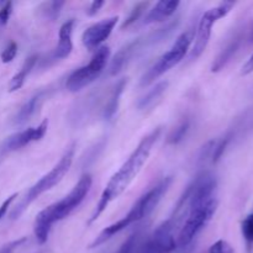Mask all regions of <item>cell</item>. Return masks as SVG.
<instances>
[{"mask_svg":"<svg viewBox=\"0 0 253 253\" xmlns=\"http://www.w3.org/2000/svg\"><path fill=\"white\" fill-rule=\"evenodd\" d=\"M161 133H162V128L156 127L155 130L151 131L148 135H146L137 147L133 150V152L128 156L127 160L123 163L118 172L110 178L109 183L106 184L105 189L101 193V197L99 199L98 204H96L95 210H94L93 215H91L90 220L88 224H91L95 220L99 219L101 214L108 209L109 205L118 199L124 192L128 188V185L133 182L143 166L146 165L147 160L150 158L151 152L153 150V146L157 143L158 138H160Z\"/></svg>","mask_w":253,"mask_h":253,"instance_id":"cell-1","label":"cell"},{"mask_svg":"<svg viewBox=\"0 0 253 253\" xmlns=\"http://www.w3.org/2000/svg\"><path fill=\"white\" fill-rule=\"evenodd\" d=\"M93 178L90 174H83L73 189L59 202L53 203L44 208L37 214L34 224V234L40 245L46 244L51 232L52 225L66 219L73 210L83 203L88 193L90 192Z\"/></svg>","mask_w":253,"mask_h":253,"instance_id":"cell-2","label":"cell"},{"mask_svg":"<svg viewBox=\"0 0 253 253\" xmlns=\"http://www.w3.org/2000/svg\"><path fill=\"white\" fill-rule=\"evenodd\" d=\"M172 182L173 179L170 177L163 178L158 184H156L155 187L151 188L148 192H146L145 194L141 195L137 199V202L132 205V208H131L130 211L127 212V215H125L123 219L118 220L116 222H114V224L105 227V229L99 234V236L94 240V242L91 244V247L100 246L104 242L110 240L114 235L119 234V232L125 230L126 227H128L130 225L135 224V222H138L140 220L147 217L148 215L157 208V205L160 204L163 195H165L166 193H167V190L169 189Z\"/></svg>","mask_w":253,"mask_h":253,"instance_id":"cell-3","label":"cell"},{"mask_svg":"<svg viewBox=\"0 0 253 253\" xmlns=\"http://www.w3.org/2000/svg\"><path fill=\"white\" fill-rule=\"evenodd\" d=\"M73 158L74 146H71V147L63 153L61 160L53 166V168H52L48 173H46L39 182L35 183V184L30 188L29 192H27L26 195L24 197V199L20 202V204L17 205L16 209L12 211L11 219H17V217L26 210V208L29 207L31 203H34L35 200L39 197H41L43 193L51 190L54 185L58 184V183L63 179L64 175L68 173L69 168H71L72 163H73Z\"/></svg>","mask_w":253,"mask_h":253,"instance_id":"cell-4","label":"cell"},{"mask_svg":"<svg viewBox=\"0 0 253 253\" xmlns=\"http://www.w3.org/2000/svg\"><path fill=\"white\" fill-rule=\"evenodd\" d=\"M217 205H219L217 198H212L209 202L188 210L187 217L180 226L179 234L175 237L177 247H188L194 241L195 237L211 221L212 216L216 212Z\"/></svg>","mask_w":253,"mask_h":253,"instance_id":"cell-5","label":"cell"},{"mask_svg":"<svg viewBox=\"0 0 253 253\" xmlns=\"http://www.w3.org/2000/svg\"><path fill=\"white\" fill-rule=\"evenodd\" d=\"M193 40H194V31H185L180 34L173 42L172 47L158 58V61L148 69L147 73H145V76L141 79V85H148L161 76L170 71L173 67L177 66L188 53Z\"/></svg>","mask_w":253,"mask_h":253,"instance_id":"cell-6","label":"cell"},{"mask_svg":"<svg viewBox=\"0 0 253 253\" xmlns=\"http://www.w3.org/2000/svg\"><path fill=\"white\" fill-rule=\"evenodd\" d=\"M110 58V48L108 46L99 47L85 66L79 67L72 72L66 82V88L71 93H77L96 81L105 69Z\"/></svg>","mask_w":253,"mask_h":253,"instance_id":"cell-7","label":"cell"},{"mask_svg":"<svg viewBox=\"0 0 253 253\" xmlns=\"http://www.w3.org/2000/svg\"><path fill=\"white\" fill-rule=\"evenodd\" d=\"M234 5L235 2L225 1L216 5V6L210 7L209 10H207L203 14V16L199 20V24H198L197 30L194 31V44H193L189 54L190 61L198 59L204 53L205 48H207L208 43L210 41V37H211L214 24H216L220 19L226 16L232 10Z\"/></svg>","mask_w":253,"mask_h":253,"instance_id":"cell-8","label":"cell"},{"mask_svg":"<svg viewBox=\"0 0 253 253\" xmlns=\"http://www.w3.org/2000/svg\"><path fill=\"white\" fill-rule=\"evenodd\" d=\"M175 225L170 219L161 224L150 239L138 249L137 253H170L177 249Z\"/></svg>","mask_w":253,"mask_h":253,"instance_id":"cell-9","label":"cell"},{"mask_svg":"<svg viewBox=\"0 0 253 253\" xmlns=\"http://www.w3.org/2000/svg\"><path fill=\"white\" fill-rule=\"evenodd\" d=\"M119 21V16L106 17L89 26L82 35V42L88 49H98L105 40L109 39Z\"/></svg>","mask_w":253,"mask_h":253,"instance_id":"cell-10","label":"cell"},{"mask_svg":"<svg viewBox=\"0 0 253 253\" xmlns=\"http://www.w3.org/2000/svg\"><path fill=\"white\" fill-rule=\"evenodd\" d=\"M47 128H48V120L44 119L40 125L34 126V127L25 128V130L14 133L10 137H7L6 141L4 142V145H2V152L17 151L20 148L25 147V146L30 145V143L40 141L46 135Z\"/></svg>","mask_w":253,"mask_h":253,"instance_id":"cell-11","label":"cell"},{"mask_svg":"<svg viewBox=\"0 0 253 253\" xmlns=\"http://www.w3.org/2000/svg\"><path fill=\"white\" fill-rule=\"evenodd\" d=\"M180 2L178 0H161V1L156 2L152 9H150L143 22L146 25H150L155 24V22L163 21V20L172 16L177 11Z\"/></svg>","mask_w":253,"mask_h":253,"instance_id":"cell-12","label":"cell"},{"mask_svg":"<svg viewBox=\"0 0 253 253\" xmlns=\"http://www.w3.org/2000/svg\"><path fill=\"white\" fill-rule=\"evenodd\" d=\"M73 27L74 21L73 20H69V21L64 22L61 26V29H59L58 44H57L53 53L54 59H64L71 54L72 49H73V42H72Z\"/></svg>","mask_w":253,"mask_h":253,"instance_id":"cell-13","label":"cell"},{"mask_svg":"<svg viewBox=\"0 0 253 253\" xmlns=\"http://www.w3.org/2000/svg\"><path fill=\"white\" fill-rule=\"evenodd\" d=\"M44 98H46V93H44V91H40V93L31 96V98L20 108L19 113L15 116V123L21 125V124L31 120L36 114H39L40 109H41L42 104H43L44 101Z\"/></svg>","mask_w":253,"mask_h":253,"instance_id":"cell-14","label":"cell"},{"mask_svg":"<svg viewBox=\"0 0 253 253\" xmlns=\"http://www.w3.org/2000/svg\"><path fill=\"white\" fill-rule=\"evenodd\" d=\"M168 88V82L163 81L160 83L156 84L152 89L147 91L145 95L141 96L137 101V109L141 111H146L150 108H153L155 104L160 100L163 96V94L166 93Z\"/></svg>","mask_w":253,"mask_h":253,"instance_id":"cell-15","label":"cell"},{"mask_svg":"<svg viewBox=\"0 0 253 253\" xmlns=\"http://www.w3.org/2000/svg\"><path fill=\"white\" fill-rule=\"evenodd\" d=\"M37 59H39V56H37V54H32V56H30L29 58L25 59L21 69H20V71L17 72L14 77H12L11 81H10L9 88H7V90H9L10 93H14V91L21 89V86L24 85L25 82H26L27 76L31 73V71L34 69V67L36 66Z\"/></svg>","mask_w":253,"mask_h":253,"instance_id":"cell-16","label":"cell"},{"mask_svg":"<svg viewBox=\"0 0 253 253\" xmlns=\"http://www.w3.org/2000/svg\"><path fill=\"white\" fill-rule=\"evenodd\" d=\"M240 44H241V36L234 37V39L220 51V53L217 54V57L215 58L214 63H212L211 66V72L221 71V69L229 63L230 59L234 57V54L236 53Z\"/></svg>","mask_w":253,"mask_h":253,"instance_id":"cell-17","label":"cell"},{"mask_svg":"<svg viewBox=\"0 0 253 253\" xmlns=\"http://www.w3.org/2000/svg\"><path fill=\"white\" fill-rule=\"evenodd\" d=\"M126 79H121L115 86H114L113 91L110 93L108 101H106L105 109H104V119L108 121L113 120L115 116L116 111H118L119 105H120V98L124 93V89L126 86Z\"/></svg>","mask_w":253,"mask_h":253,"instance_id":"cell-18","label":"cell"},{"mask_svg":"<svg viewBox=\"0 0 253 253\" xmlns=\"http://www.w3.org/2000/svg\"><path fill=\"white\" fill-rule=\"evenodd\" d=\"M188 128H189V121L188 120L182 121V123H180L179 125H178L177 127L170 132L169 137H168V142L173 143V145L180 142V141L185 137V135H187Z\"/></svg>","mask_w":253,"mask_h":253,"instance_id":"cell-19","label":"cell"},{"mask_svg":"<svg viewBox=\"0 0 253 253\" xmlns=\"http://www.w3.org/2000/svg\"><path fill=\"white\" fill-rule=\"evenodd\" d=\"M147 6H148V2H138V4L133 7L132 11H131V14H130V16L126 19V21L124 22L123 26L121 27H123V29H125V27H128L130 25H132L133 22L137 21V20L141 17V15L143 14V11L147 9Z\"/></svg>","mask_w":253,"mask_h":253,"instance_id":"cell-20","label":"cell"},{"mask_svg":"<svg viewBox=\"0 0 253 253\" xmlns=\"http://www.w3.org/2000/svg\"><path fill=\"white\" fill-rule=\"evenodd\" d=\"M17 54V44L15 42H10L7 44L6 48L1 52L0 54V58H1L2 63H10L11 61H14V58Z\"/></svg>","mask_w":253,"mask_h":253,"instance_id":"cell-21","label":"cell"},{"mask_svg":"<svg viewBox=\"0 0 253 253\" xmlns=\"http://www.w3.org/2000/svg\"><path fill=\"white\" fill-rule=\"evenodd\" d=\"M209 253H235L231 245L225 240H219L215 244L211 245Z\"/></svg>","mask_w":253,"mask_h":253,"instance_id":"cell-22","label":"cell"},{"mask_svg":"<svg viewBox=\"0 0 253 253\" xmlns=\"http://www.w3.org/2000/svg\"><path fill=\"white\" fill-rule=\"evenodd\" d=\"M64 5V1H51L46 4V16L48 19L54 20L61 12L62 6Z\"/></svg>","mask_w":253,"mask_h":253,"instance_id":"cell-23","label":"cell"},{"mask_svg":"<svg viewBox=\"0 0 253 253\" xmlns=\"http://www.w3.org/2000/svg\"><path fill=\"white\" fill-rule=\"evenodd\" d=\"M242 234L249 242H253V214L249 215L242 222Z\"/></svg>","mask_w":253,"mask_h":253,"instance_id":"cell-24","label":"cell"},{"mask_svg":"<svg viewBox=\"0 0 253 253\" xmlns=\"http://www.w3.org/2000/svg\"><path fill=\"white\" fill-rule=\"evenodd\" d=\"M136 241H137V234L131 235L115 253H132L133 250H135Z\"/></svg>","mask_w":253,"mask_h":253,"instance_id":"cell-25","label":"cell"},{"mask_svg":"<svg viewBox=\"0 0 253 253\" xmlns=\"http://www.w3.org/2000/svg\"><path fill=\"white\" fill-rule=\"evenodd\" d=\"M11 12H12V2L7 1L5 2L4 6L0 9V25L1 26H5L9 21L10 16H11Z\"/></svg>","mask_w":253,"mask_h":253,"instance_id":"cell-26","label":"cell"},{"mask_svg":"<svg viewBox=\"0 0 253 253\" xmlns=\"http://www.w3.org/2000/svg\"><path fill=\"white\" fill-rule=\"evenodd\" d=\"M24 241H25V239H20V240H17V241L10 242V244L5 245L4 247H1V249H0V253H14L15 250H16L17 247H19Z\"/></svg>","mask_w":253,"mask_h":253,"instance_id":"cell-27","label":"cell"},{"mask_svg":"<svg viewBox=\"0 0 253 253\" xmlns=\"http://www.w3.org/2000/svg\"><path fill=\"white\" fill-rule=\"evenodd\" d=\"M104 4H105V1H101V0H94L88 9L89 16H94V15L98 14V11L101 9V6H103Z\"/></svg>","mask_w":253,"mask_h":253,"instance_id":"cell-28","label":"cell"},{"mask_svg":"<svg viewBox=\"0 0 253 253\" xmlns=\"http://www.w3.org/2000/svg\"><path fill=\"white\" fill-rule=\"evenodd\" d=\"M16 197H17V194H12V195H10V197L7 198V199L5 200V202L2 203L1 205H0V219H1V217L4 216L5 214H6L7 209H9L10 205H11V203L14 202L15 198H16Z\"/></svg>","mask_w":253,"mask_h":253,"instance_id":"cell-29","label":"cell"},{"mask_svg":"<svg viewBox=\"0 0 253 253\" xmlns=\"http://www.w3.org/2000/svg\"><path fill=\"white\" fill-rule=\"evenodd\" d=\"M252 72H253V53H252V56L247 59L246 63L242 66L241 74L242 76H247V74H251Z\"/></svg>","mask_w":253,"mask_h":253,"instance_id":"cell-30","label":"cell"},{"mask_svg":"<svg viewBox=\"0 0 253 253\" xmlns=\"http://www.w3.org/2000/svg\"><path fill=\"white\" fill-rule=\"evenodd\" d=\"M252 37H253V32H252Z\"/></svg>","mask_w":253,"mask_h":253,"instance_id":"cell-31","label":"cell"}]
</instances>
